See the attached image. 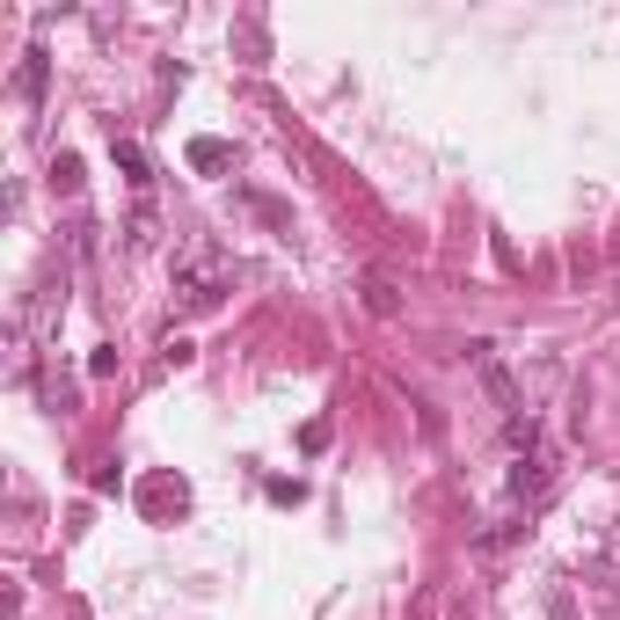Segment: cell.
<instances>
[{"label":"cell","mask_w":620,"mask_h":620,"mask_svg":"<svg viewBox=\"0 0 620 620\" xmlns=\"http://www.w3.org/2000/svg\"><path fill=\"white\" fill-rule=\"evenodd\" d=\"M51 183H59V191H81V161L59 154V161H51Z\"/></svg>","instance_id":"ba28073f"},{"label":"cell","mask_w":620,"mask_h":620,"mask_svg":"<svg viewBox=\"0 0 620 620\" xmlns=\"http://www.w3.org/2000/svg\"><path fill=\"white\" fill-rule=\"evenodd\" d=\"M110 146H118V168L132 175V191H146V183H154V161H146V154H139L132 139H110Z\"/></svg>","instance_id":"5b68a950"},{"label":"cell","mask_w":620,"mask_h":620,"mask_svg":"<svg viewBox=\"0 0 620 620\" xmlns=\"http://www.w3.org/2000/svg\"><path fill=\"white\" fill-rule=\"evenodd\" d=\"M548 482H555V453H548V446L519 453V467H511V497L533 503V497H548Z\"/></svg>","instance_id":"7a4b0ae2"},{"label":"cell","mask_w":620,"mask_h":620,"mask_svg":"<svg viewBox=\"0 0 620 620\" xmlns=\"http://www.w3.org/2000/svg\"><path fill=\"white\" fill-rule=\"evenodd\" d=\"M183 161H191L197 175H227V168H234V146H227V139H191Z\"/></svg>","instance_id":"277c9868"},{"label":"cell","mask_w":620,"mask_h":620,"mask_svg":"<svg viewBox=\"0 0 620 620\" xmlns=\"http://www.w3.org/2000/svg\"><path fill=\"white\" fill-rule=\"evenodd\" d=\"M234 278H241L234 256H227L212 234H191L183 248H175V270H168V300H175V314H183V321H197V314H219V307H227Z\"/></svg>","instance_id":"6da1fadb"},{"label":"cell","mask_w":620,"mask_h":620,"mask_svg":"<svg viewBox=\"0 0 620 620\" xmlns=\"http://www.w3.org/2000/svg\"><path fill=\"white\" fill-rule=\"evenodd\" d=\"M23 96H45V51H23Z\"/></svg>","instance_id":"52a82bcc"},{"label":"cell","mask_w":620,"mask_h":620,"mask_svg":"<svg viewBox=\"0 0 620 620\" xmlns=\"http://www.w3.org/2000/svg\"><path fill=\"white\" fill-rule=\"evenodd\" d=\"M154 234H161V219H154V205H139L132 212V248H154Z\"/></svg>","instance_id":"8992f818"},{"label":"cell","mask_w":620,"mask_h":620,"mask_svg":"<svg viewBox=\"0 0 620 620\" xmlns=\"http://www.w3.org/2000/svg\"><path fill=\"white\" fill-rule=\"evenodd\" d=\"M146 519H168V511H191V482H183V475H154V482H146Z\"/></svg>","instance_id":"3957f363"}]
</instances>
